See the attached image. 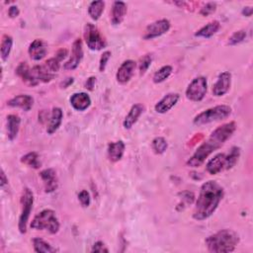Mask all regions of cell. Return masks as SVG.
I'll list each match as a JSON object with an SVG mask.
<instances>
[{
  "label": "cell",
  "instance_id": "obj_3",
  "mask_svg": "<svg viewBox=\"0 0 253 253\" xmlns=\"http://www.w3.org/2000/svg\"><path fill=\"white\" fill-rule=\"evenodd\" d=\"M205 243L211 253H229L239 243V235L231 229L224 228L208 236Z\"/></svg>",
  "mask_w": 253,
  "mask_h": 253
},
{
  "label": "cell",
  "instance_id": "obj_42",
  "mask_svg": "<svg viewBox=\"0 0 253 253\" xmlns=\"http://www.w3.org/2000/svg\"><path fill=\"white\" fill-rule=\"evenodd\" d=\"M74 82V78L73 77H68L66 79H64L61 83H60V87L61 88H67L69 85H71Z\"/></svg>",
  "mask_w": 253,
  "mask_h": 253
},
{
  "label": "cell",
  "instance_id": "obj_31",
  "mask_svg": "<svg viewBox=\"0 0 253 253\" xmlns=\"http://www.w3.org/2000/svg\"><path fill=\"white\" fill-rule=\"evenodd\" d=\"M172 71H173V67L171 65H164V66L160 67L157 71H155V73L152 76L153 82L156 84L164 82L165 80H167L169 78Z\"/></svg>",
  "mask_w": 253,
  "mask_h": 253
},
{
  "label": "cell",
  "instance_id": "obj_9",
  "mask_svg": "<svg viewBox=\"0 0 253 253\" xmlns=\"http://www.w3.org/2000/svg\"><path fill=\"white\" fill-rule=\"evenodd\" d=\"M171 24L170 21L167 19H160L151 24H149L144 31L142 38L146 41L153 40L155 38L161 37L162 35L166 34L170 30Z\"/></svg>",
  "mask_w": 253,
  "mask_h": 253
},
{
  "label": "cell",
  "instance_id": "obj_26",
  "mask_svg": "<svg viewBox=\"0 0 253 253\" xmlns=\"http://www.w3.org/2000/svg\"><path fill=\"white\" fill-rule=\"evenodd\" d=\"M16 74L27 84H29L30 86H36L34 79L32 77V73H31V68L29 67L27 62H20L19 65L16 68Z\"/></svg>",
  "mask_w": 253,
  "mask_h": 253
},
{
  "label": "cell",
  "instance_id": "obj_15",
  "mask_svg": "<svg viewBox=\"0 0 253 253\" xmlns=\"http://www.w3.org/2000/svg\"><path fill=\"white\" fill-rule=\"evenodd\" d=\"M180 95L178 93H168L164 95L154 106V110L158 114H166L179 101Z\"/></svg>",
  "mask_w": 253,
  "mask_h": 253
},
{
  "label": "cell",
  "instance_id": "obj_38",
  "mask_svg": "<svg viewBox=\"0 0 253 253\" xmlns=\"http://www.w3.org/2000/svg\"><path fill=\"white\" fill-rule=\"evenodd\" d=\"M112 53L110 50H106L102 53L101 57H100V61H99V71L100 72H104L105 69H106V66L108 64V61L111 57Z\"/></svg>",
  "mask_w": 253,
  "mask_h": 253
},
{
  "label": "cell",
  "instance_id": "obj_14",
  "mask_svg": "<svg viewBox=\"0 0 253 253\" xmlns=\"http://www.w3.org/2000/svg\"><path fill=\"white\" fill-rule=\"evenodd\" d=\"M40 177L43 183L44 192L49 194L54 192L58 187V178L56 171L52 168H47L40 172Z\"/></svg>",
  "mask_w": 253,
  "mask_h": 253
},
{
  "label": "cell",
  "instance_id": "obj_21",
  "mask_svg": "<svg viewBox=\"0 0 253 253\" xmlns=\"http://www.w3.org/2000/svg\"><path fill=\"white\" fill-rule=\"evenodd\" d=\"M143 112H144V106L142 104L137 103L132 105L123 122L124 127L126 129H130L134 126V124L138 121L139 117L142 115Z\"/></svg>",
  "mask_w": 253,
  "mask_h": 253
},
{
  "label": "cell",
  "instance_id": "obj_28",
  "mask_svg": "<svg viewBox=\"0 0 253 253\" xmlns=\"http://www.w3.org/2000/svg\"><path fill=\"white\" fill-rule=\"evenodd\" d=\"M33 246L34 251L37 253H54L57 252V249L54 248L52 245H50L45 240L36 237L33 239Z\"/></svg>",
  "mask_w": 253,
  "mask_h": 253
},
{
  "label": "cell",
  "instance_id": "obj_29",
  "mask_svg": "<svg viewBox=\"0 0 253 253\" xmlns=\"http://www.w3.org/2000/svg\"><path fill=\"white\" fill-rule=\"evenodd\" d=\"M13 46V38L9 35H3L0 44V54L3 61L7 60Z\"/></svg>",
  "mask_w": 253,
  "mask_h": 253
},
{
  "label": "cell",
  "instance_id": "obj_32",
  "mask_svg": "<svg viewBox=\"0 0 253 253\" xmlns=\"http://www.w3.org/2000/svg\"><path fill=\"white\" fill-rule=\"evenodd\" d=\"M168 147L167 140L162 136H156L151 142V148L156 154H163Z\"/></svg>",
  "mask_w": 253,
  "mask_h": 253
},
{
  "label": "cell",
  "instance_id": "obj_12",
  "mask_svg": "<svg viewBox=\"0 0 253 253\" xmlns=\"http://www.w3.org/2000/svg\"><path fill=\"white\" fill-rule=\"evenodd\" d=\"M231 77L232 76L229 71L221 72L212 86V95L215 97H221L225 95L230 89Z\"/></svg>",
  "mask_w": 253,
  "mask_h": 253
},
{
  "label": "cell",
  "instance_id": "obj_20",
  "mask_svg": "<svg viewBox=\"0 0 253 253\" xmlns=\"http://www.w3.org/2000/svg\"><path fill=\"white\" fill-rule=\"evenodd\" d=\"M7 105L12 108H20L25 112L30 111L34 106V98L28 94H21L13 97L7 102Z\"/></svg>",
  "mask_w": 253,
  "mask_h": 253
},
{
  "label": "cell",
  "instance_id": "obj_13",
  "mask_svg": "<svg viewBox=\"0 0 253 253\" xmlns=\"http://www.w3.org/2000/svg\"><path fill=\"white\" fill-rule=\"evenodd\" d=\"M135 67H136V62L134 60L132 59L125 60L117 70V73H116L117 81L121 84L127 83L131 79L134 73Z\"/></svg>",
  "mask_w": 253,
  "mask_h": 253
},
{
  "label": "cell",
  "instance_id": "obj_16",
  "mask_svg": "<svg viewBox=\"0 0 253 253\" xmlns=\"http://www.w3.org/2000/svg\"><path fill=\"white\" fill-rule=\"evenodd\" d=\"M31 73H32V77L34 79V82L36 84V86L40 83H47L49 81H51L54 78L55 73L51 72L46 66L44 65H35L31 68Z\"/></svg>",
  "mask_w": 253,
  "mask_h": 253
},
{
  "label": "cell",
  "instance_id": "obj_41",
  "mask_svg": "<svg viewBox=\"0 0 253 253\" xmlns=\"http://www.w3.org/2000/svg\"><path fill=\"white\" fill-rule=\"evenodd\" d=\"M19 14H20V10H19L18 6L12 5V6L9 7V9H8V16L10 18H12V19L17 18L19 16Z\"/></svg>",
  "mask_w": 253,
  "mask_h": 253
},
{
  "label": "cell",
  "instance_id": "obj_27",
  "mask_svg": "<svg viewBox=\"0 0 253 253\" xmlns=\"http://www.w3.org/2000/svg\"><path fill=\"white\" fill-rule=\"evenodd\" d=\"M105 9V2L102 0L92 1L88 6V15L93 21H98Z\"/></svg>",
  "mask_w": 253,
  "mask_h": 253
},
{
  "label": "cell",
  "instance_id": "obj_44",
  "mask_svg": "<svg viewBox=\"0 0 253 253\" xmlns=\"http://www.w3.org/2000/svg\"><path fill=\"white\" fill-rule=\"evenodd\" d=\"M0 185H1V188H4L6 185H8V179H7L3 169H1V183H0Z\"/></svg>",
  "mask_w": 253,
  "mask_h": 253
},
{
  "label": "cell",
  "instance_id": "obj_7",
  "mask_svg": "<svg viewBox=\"0 0 253 253\" xmlns=\"http://www.w3.org/2000/svg\"><path fill=\"white\" fill-rule=\"evenodd\" d=\"M84 40L91 50H101L107 45V42L99 29L91 23H87L84 28Z\"/></svg>",
  "mask_w": 253,
  "mask_h": 253
},
{
  "label": "cell",
  "instance_id": "obj_22",
  "mask_svg": "<svg viewBox=\"0 0 253 253\" xmlns=\"http://www.w3.org/2000/svg\"><path fill=\"white\" fill-rule=\"evenodd\" d=\"M126 144L123 140H118L114 142H110L107 148V156L111 162L120 161L125 153Z\"/></svg>",
  "mask_w": 253,
  "mask_h": 253
},
{
  "label": "cell",
  "instance_id": "obj_6",
  "mask_svg": "<svg viewBox=\"0 0 253 253\" xmlns=\"http://www.w3.org/2000/svg\"><path fill=\"white\" fill-rule=\"evenodd\" d=\"M21 213L18 221V228L20 233L25 234L27 232L28 221L31 215L34 205V194L29 188H24L21 195Z\"/></svg>",
  "mask_w": 253,
  "mask_h": 253
},
{
  "label": "cell",
  "instance_id": "obj_40",
  "mask_svg": "<svg viewBox=\"0 0 253 253\" xmlns=\"http://www.w3.org/2000/svg\"><path fill=\"white\" fill-rule=\"evenodd\" d=\"M95 82H96V77L95 76H90L87 78V80L84 83V87L89 90V91H93L94 87H95Z\"/></svg>",
  "mask_w": 253,
  "mask_h": 253
},
{
  "label": "cell",
  "instance_id": "obj_34",
  "mask_svg": "<svg viewBox=\"0 0 253 253\" xmlns=\"http://www.w3.org/2000/svg\"><path fill=\"white\" fill-rule=\"evenodd\" d=\"M246 39V31L244 30H239L234 32L228 39L227 43L229 45H236L240 42H242Z\"/></svg>",
  "mask_w": 253,
  "mask_h": 253
},
{
  "label": "cell",
  "instance_id": "obj_30",
  "mask_svg": "<svg viewBox=\"0 0 253 253\" xmlns=\"http://www.w3.org/2000/svg\"><path fill=\"white\" fill-rule=\"evenodd\" d=\"M21 162L33 169H39L42 166L40 156L37 152L32 151L21 157Z\"/></svg>",
  "mask_w": 253,
  "mask_h": 253
},
{
  "label": "cell",
  "instance_id": "obj_23",
  "mask_svg": "<svg viewBox=\"0 0 253 253\" xmlns=\"http://www.w3.org/2000/svg\"><path fill=\"white\" fill-rule=\"evenodd\" d=\"M63 119V112L59 107H54L52 108L50 115H49V120L48 124L46 126V132L48 134H53L60 126Z\"/></svg>",
  "mask_w": 253,
  "mask_h": 253
},
{
  "label": "cell",
  "instance_id": "obj_18",
  "mask_svg": "<svg viewBox=\"0 0 253 253\" xmlns=\"http://www.w3.org/2000/svg\"><path fill=\"white\" fill-rule=\"evenodd\" d=\"M28 52H29L30 57L33 60L39 61L46 55V52H47L46 44L42 40L36 39L30 43L29 48H28Z\"/></svg>",
  "mask_w": 253,
  "mask_h": 253
},
{
  "label": "cell",
  "instance_id": "obj_4",
  "mask_svg": "<svg viewBox=\"0 0 253 253\" xmlns=\"http://www.w3.org/2000/svg\"><path fill=\"white\" fill-rule=\"evenodd\" d=\"M30 227L36 230H45L50 234L58 232L60 223L54 211L45 209L34 216L30 223Z\"/></svg>",
  "mask_w": 253,
  "mask_h": 253
},
{
  "label": "cell",
  "instance_id": "obj_10",
  "mask_svg": "<svg viewBox=\"0 0 253 253\" xmlns=\"http://www.w3.org/2000/svg\"><path fill=\"white\" fill-rule=\"evenodd\" d=\"M208 173L211 175H216L223 170H229V163L226 153H217L211 157L206 165Z\"/></svg>",
  "mask_w": 253,
  "mask_h": 253
},
{
  "label": "cell",
  "instance_id": "obj_11",
  "mask_svg": "<svg viewBox=\"0 0 253 253\" xmlns=\"http://www.w3.org/2000/svg\"><path fill=\"white\" fill-rule=\"evenodd\" d=\"M83 58V45L80 39H76L72 43L71 55L69 59L64 63L63 68L66 70H74L78 67Z\"/></svg>",
  "mask_w": 253,
  "mask_h": 253
},
{
  "label": "cell",
  "instance_id": "obj_2",
  "mask_svg": "<svg viewBox=\"0 0 253 253\" xmlns=\"http://www.w3.org/2000/svg\"><path fill=\"white\" fill-rule=\"evenodd\" d=\"M224 195L223 188L213 180L205 182L201 188L193 211V218L205 220L216 211Z\"/></svg>",
  "mask_w": 253,
  "mask_h": 253
},
{
  "label": "cell",
  "instance_id": "obj_43",
  "mask_svg": "<svg viewBox=\"0 0 253 253\" xmlns=\"http://www.w3.org/2000/svg\"><path fill=\"white\" fill-rule=\"evenodd\" d=\"M252 12H253V9H252L251 6H246V7H244V8L242 9V11H241L242 15L245 16V17H250V16L252 15Z\"/></svg>",
  "mask_w": 253,
  "mask_h": 253
},
{
  "label": "cell",
  "instance_id": "obj_19",
  "mask_svg": "<svg viewBox=\"0 0 253 253\" xmlns=\"http://www.w3.org/2000/svg\"><path fill=\"white\" fill-rule=\"evenodd\" d=\"M127 12V6L123 1H115L111 10V23L114 26H119L124 21Z\"/></svg>",
  "mask_w": 253,
  "mask_h": 253
},
{
  "label": "cell",
  "instance_id": "obj_36",
  "mask_svg": "<svg viewBox=\"0 0 253 253\" xmlns=\"http://www.w3.org/2000/svg\"><path fill=\"white\" fill-rule=\"evenodd\" d=\"M60 62H61V61H60L56 56H54V57H51V58L47 59L44 64H45V66H46L51 72L56 73V72L59 70V68H60Z\"/></svg>",
  "mask_w": 253,
  "mask_h": 253
},
{
  "label": "cell",
  "instance_id": "obj_17",
  "mask_svg": "<svg viewBox=\"0 0 253 253\" xmlns=\"http://www.w3.org/2000/svg\"><path fill=\"white\" fill-rule=\"evenodd\" d=\"M69 102L74 110L83 112L90 107L91 98L85 92H77L71 95V97L69 98Z\"/></svg>",
  "mask_w": 253,
  "mask_h": 253
},
{
  "label": "cell",
  "instance_id": "obj_39",
  "mask_svg": "<svg viewBox=\"0 0 253 253\" xmlns=\"http://www.w3.org/2000/svg\"><path fill=\"white\" fill-rule=\"evenodd\" d=\"M91 252H99V253L105 252V253H108L109 249L106 247V245H105V243L103 241L99 240V241H96L93 244V246L91 248Z\"/></svg>",
  "mask_w": 253,
  "mask_h": 253
},
{
  "label": "cell",
  "instance_id": "obj_1",
  "mask_svg": "<svg viewBox=\"0 0 253 253\" xmlns=\"http://www.w3.org/2000/svg\"><path fill=\"white\" fill-rule=\"evenodd\" d=\"M235 130V122H229L217 126L211 133L209 138L204 141L188 159L187 165L193 168L200 167L212 152L220 148L225 143V141L232 136Z\"/></svg>",
  "mask_w": 253,
  "mask_h": 253
},
{
  "label": "cell",
  "instance_id": "obj_37",
  "mask_svg": "<svg viewBox=\"0 0 253 253\" xmlns=\"http://www.w3.org/2000/svg\"><path fill=\"white\" fill-rule=\"evenodd\" d=\"M78 201L83 208H88L91 203L89 192L87 190H81L78 194Z\"/></svg>",
  "mask_w": 253,
  "mask_h": 253
},
{
  "label": "cell",
  "instance_id": "obj_25",
  "mask_svg": "<svg viewBox=\"0 0 253 253\" xmlns=\"http://www.w3.org/2000/svg\"><path fill=\"white\" fill-rule=\"evenodd\" d=\"M220 28V23L217 20H213L204 27H202L200 30H198L195 33V37L198 38H204V39H210L211 38L214 34L217 33V31Z\"/></svg>",
  "mask_w": 253,
  "mask_h": 253
},
{
  "label": "cell",
  "instance_id": "obj_33",
  "mask_svg": "<svg viewBox=\"0 0 253 253\" xmlns=\"http://www.w3.org/2000/svg\"><path fill=\"white\" fill-rule=\"evenodd\" d=\"M152 62V55L149 53L144 54L140 59H139V63H138V70H139V74L143 75L146 73V71L148 70V68L150 67Z\"/></svg>",
  "mask_w": 253,
  "mask_h": 253
},
{
  "label": "cell",
  "instance_id": "obj_5",
  "mask_svg": "<svg viewBox=\"0 0 253 253\" xmlns=\"http://www.w3.org/2000/svg\"><path fill=\"white\" fill-rule=\"evenodd\" d=\"M232 109L228 105H217L209 108L197 116L193 120V124L196 126H204L214 122H219L227 119L231 115Z\"/></svg>",
  "mask_w": 253,
  "mask_h": 253
},
{
  "label": "cell",
  "instance_id": "obj_35",
  "mask_svg": "<svg viewBox=\"0 0 253 253\" xmlns=\"http://www.w3.org/2000/svg\"><path fill=\"white\" fill-rule=\"evenodd\" d=\"M216 10V3L215 2H209L206 5H204L200 10V15L203 17H208L211 14H213Z\"/></svg>",
  "mask_w": 253,
  "mask_h": 253
},
{
  "label": "cell",
  "instance_id": "obj_8",
  "mask_svg": "<svg viewBox=\"0 0 253 253\" xmlns=\"http://www.w3.org/2000/svg\"><path fill=\"white\" fill-rule=\"evenodd\" d=\"M208 91V80L205 76L194 78L188 85L185 95L186 98L193 102H201Z\"/></svg>",
  "mask_w": 253,
  "mask_h": 253
},
{
  "label": "cell",
  "instance_id": "obj_24",
  "mask_svg": "<svg viewBox=\"0 0 253 253\" xmlns=\"http://www.w3.org/2000/svg\"><path fill=\"white\" fill-rule=\"evenodd\" d=\"M20 125L21 118L18 115L10 114L7 116V135L10 141H13L17 137L20 129Z\"/></svg>",
  "mask_w": 253,
  "mask_h": 253
}]
</instances>
